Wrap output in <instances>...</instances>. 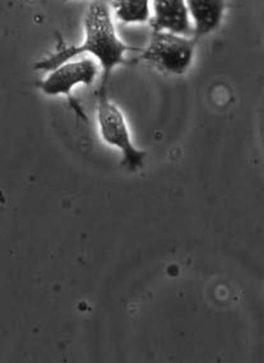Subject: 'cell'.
I'll return each instance as SVG.
<instances>
[{
	"label": "cell",
	"instance_id": "6da1fadb",
	"mask_svg": "<svg viewBox=\"0 0 264 363\" xmlns=\"http://www.w3.org/2000/svg\"><path fill=\"white\" fill-rule=\"evenodd\" d=\"M83 31L82 44L64 46L51 54L50 57L35 64V69L50 72L75 57L87 55L100 64L102 73L100 89H107V83L110 82L113 70L120 65L131 64L126 59V52H141L142 49L129 46L119 38L110 8L104 0H96L88 6L83 19Z\"/></svg>",
	"mask_w": 264,
	"mask_h": 363
},
{
	"label": "cell",
	"instance_id": "7a4b0ae2",
	"mask_svg": "<svg viewBox=\"0 0 264 363\" xmlns=\"http://www.w3.org/2000/svg\"><path fill=\"white\" fill-rule=\"evenodd\" d=\"M96 120L102 142L121 152V166L132 172L142 169L147 155L145 150H139L133 143L126 116L118 105L109 99L107 89H99Z\"/></svg>",
	"mask_w": 264,
	"mask_h": 363
},
{
	"label": "cell",
	"instance_id": "3957f363",
	"mask_svg": "<svg viewBox=\"0 0 264 363\" xmlns=\"http://www.w3.org/2000/svg\"><path fill=\"white\" fill-rule=\"evenodd\" d=\"M195 46V38L171 32L152 31L150 43L141 51V60L161 73L185 74L194 60Z\"/></svg>",
	"mask_w": 264,
	"mask_h": 363
},
{
	"label": "cell",
	"instance_id": "277c9868",
	"mask_svg": "<svg viewBox=\"0 0 264 363\" xmlns=\"http://www.w3.org/2000/svg\"><path fill=\"white\" fill-rule=\"evenodd\" d=\"M101 72L100 64L92 57H78L50 70L38 87L49 97H70L78 86H92Z\"/></svg>",
	"mask_w": 264,
	"mask_h": 363
},
{
	"label": "cell",
	"instance_id": "5b68a950",
	"mask_svg": "<svg viewBox=\"0 0 264 363\" xmlns=\"http://www.w3.org/2000/svg\"><path fill=\"white\" fill-rule=\"evenodd\" d=\"M152 31H166L190 38L194 27L187 0H151Z\"/></svg>",
	"mask_w": 264,
	"mask_h": 363
},
{
	"label": "cell",
	"instance_id": "8992f818",
	"mask_svg": "<svg viewBox=\"0 0 264 363\" xmlns=\"http://www.w3.org/2000/svg\"><path fill=\"white\" fill-rule=\"evenodd\" d=\"M187 3L195 38L209 35L220 27L225 16L226 0H187Z\"/></svg>",
	"mask_w": 264,
	"mask_h": 363
},
{
	"label": "cell",
	"instance_id": "52a82bcc",
	"mask_svg": "<svg viewBox=\"0 0 264 363\" xmlns=\"http://www.w3.org/2000/svg\"><path fill=\"white\" fill-rule=\"evenodd\" d=\"M113 11L123 23H145L151 18V0H113Z\"/></svg>",
	"mask_w": 264,
	"mask_h": 363
}]
</instances>
